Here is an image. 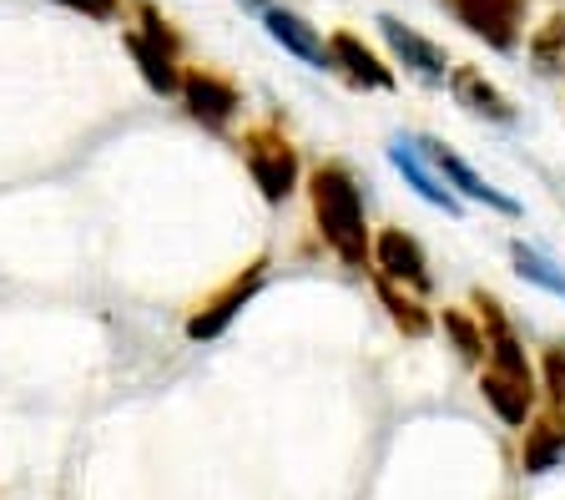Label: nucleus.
<instances>
[{"instance_id": "f257e3e1", "label": "nucleus", "mask_w": 565, "mask_h": 500, "mask_svg": "<svg viewBox=\"0 0 565 500\" xmlns=\"http://www.w3.org/2000/svg\"><path fill=\"white\" fill-rule=\"evenodd\" d=\"M308 208H313V227L323 248L353 268L369 274L374 258V233H369V213H364V188L343 162H318L308 172Z\"/></svg>"}, {"instance_id": "f03ea898", "label": "nucleus", "mask_w": 565, "mask_h": 500, "mask_svg": "<svg viewBox=\"0 0 565 500\" xmlns=\"http://www.w3.org/2000/svg\"><path fill=\"white\" fill-rule=\"evenodd\" d=\"M121 41H127V56H131V66H137L141 86L152 96H177L182 72H188L182 36H177V25L157 11L152 0H137V6H131V21L121 25Z\"/></svg>"}, {"instance_id": "7ed1b4c3", "label": "nucleus", "mask_w": 565, "mask_h": 500, "mask_svg": "<svg viewBox=\"0 0 565 500\" xmlns=\"http://www.w3.org/2000/svg\"><path fill=\"white\" fill-rule=\"evenodd\" d=\"M237 152H243L247 178H253V188H258V198L268 208H282L298 192V182H303L298 147H294V137H288L278 121H258V127H247L243 137H237Z\"/></svg>"}, {"instance_id": "20e7f679", "label": "nucleus", "mask_w": 565, "mask_h": 500, "mask_svg": "<svg viewBox=\"0 0 565 500\" xmlns=\"http://www.w3.org/2000/svg\"><path fill=\"white\" fill-rule=\"evenodd\" d=\"M273 278V263L268 258H253L247 268H237L233 278H227L217 294H207L198 304V309L188 313V323H182V333H188L192 344H212V339H223L227 329H233L237 319H243V309L253 304V298L268 288Z\"/></svg>"}, {"instance_id": "39448f33", "label": "nucleus", "mask_w": 565, "mask_h": 500, "mask_svg": "<svg viewBox=\"0 0 565 500\" xmlns=\"http://www.w3.org/2000/svg\"><path fill=\"white\" fill-rule=\"evenodd\" d=\"M439 11L465 31L484 41L494 56H515L525 46V11L530 0H439Z\"/></svg>"}, {"instance_id": "423d86ee", "label": "nucleus", "mask_w": 565, "mask_h": 500, "mask_svg": "<svg viewBox=\"0 0 565 500\" xmlns=\"http://www.w3.org/2000/svg\"><path fill=\"white\" fill-rule=\"evenodd\" d=\"M177 102L188 111L192 127L212 131V137H227L243 117V92H237L233 76L212 72V66H188L182 86H177Z\"/></svg>"}, {"instance_id": "0eeeda50", "label": "nucleus", "mask_w": 565, "mask_h": 500, "mask_svg": "<svg viewBox=\"0 0 565 500\" xmlns=\"http://www.w3.org/2000/svg\"><path fill=\"white\" fill-rule=\"evenodd\" d=\"M374 31H379V41H384V51H388V61H394V72H404V76H414L419 86H445L449 82V51L439 46V41H429L419 31V25H409L404 15H379L374 21Z\"/></svg>"}, {"instance_id": "6e6552de", "label": "nucleus", "mask_w": 565, "mask_h": 500, "mask_svg": "<svg viewBox=\"0 0 565 500\" xmlns=\"http://www.w3.org/2000/svg\"><path fill=\"white\" fill-rule=\"evenodd\" d=\"M414 142L424 147V157L435 162V172H439V178H445L449 188H455V198H459V203L490 208V213H500V217H520V213H525V208H520V198H510L505 188H494L490 178H480V172H475V167L465 162V157H459L455 147H445V142H439V137H414Z\"/></svg>"}, {"instance_id": "1a4fd4ad", "label": "nucleus", "mask_w": 565, "mask_h": 500, "mask_svg": "<svg viewBox=\"0 0 565 500\" xmlns=\"http://www.w3.org/2000/svg\"><path fill=\"white\" fill-rule=\"evenodd\" d=\"M329 76L349 82L353 92H394L399 86V72L394 61L379 56L364 36L353 31H329Z\"/></svg>"}, {"instance_id": "9d476101", "label": "nucleus", "mask_w": 565, "mask_h": 500, "mask_svg": "<svg viewBox=\"0 0 565 500\" xmlns=\"http://www.w3.org/2000/svg\"><path fill=\"white\" fill-rule=\"evenodd\" d=\"M369 274L388 278V284H404L409 294H419V298L435 288L429 253H424V243L414 238V233H404V227H384V233H374V258H369Z\"/></svg>"}, {"instance_id": "9b49d317", "label": "nucleus", "mask_w": 565, "mask_h": 500, "mask_svg": "<svg viewBox=\"0 0 565 500\" xmlns=\"http://www.w3.org/2000/svg\"><path fill=\"white\" fill-rule=\"evenodd\" d=\"M258 25L268 31V41L282 51V56L303 61L308 72H329V36H323V31H318L303 11H294V6H278V0H273L268 11L258 15Z\"/></svg>"}, {"instance_id": "f8f14e48", "label": "nucleus", "mask_w": 565, "mask_h": 500, "mask_svg": "<svg viewBox=\"0 0 565 500\" xmlns=\"http://www.w3.org/2000/svg\"><path fill=\"white\" fill-rule=\"evenodd\" d=\"M384 157H388V167H394V172L404 178V188H414V198H424V203L439 208L445 217H459V213H465V203L455 198V188L439 178L435 162L424 157V147L414 142V137H394V142L384 147Z\"/></svg>"}, {"instance_id": "ddd939ff", "label": "nucleus", "mask_w": 565, "mask_h": 500, "mask_svg": "<svg viewBox=\"0 0 565 500\" xmlns=\"http://www.w3.org/2000/svg\"><path fill=\"white\" fill-rule=\"evenodd\" d=\"M445 86H449V96H455V107L470 111L475 121H490V127H515L520 121L515 102H510V96L480 72V66H449Z\"/></svg>"}, {"instance_id": "4468645a", "label": "nucleus", "mask_w": 565, "mask_h": 500, "mask_svg": "<svg viewBox=\"0 0 565 500\" xmlns=\"http://www.w3.org/2000/svg\"><path fill=\"white\" fill-rule=\"evenodd\" d=\"M535 394H541V380H520V374L480 364V400L494 409V419H505L510 429H525V419L535 415Z\"/></svg>"}, {"instance_id": "2eb2a0df", "label": "nucleus", "mask_w": 565, "mask_h": 500, "mask_svg": "<svg viewBox=\"0 0 565 500\" xmlns=\"http://www.w3.org/2000/svg\"><path fill=\"white\" fill-rule=\"evenodd\" d=\"M565 460V409H545V415L525 419V440H520V470L525 476H551Z\"/></svg>"}, {"instance_id": "dca6fc26", "label": "nucleus", "mask_w": 565, "mask_h": 500, "mask_svg": "<svg viewBox=\"0 0 565 500\" xmlns=\"http://www.w3.org/2000/svg\"><path fill=\"white\" fill-rule=\"evenodd\" d=\"M369 278H374V294H379V304L388 309L394 329L409 333V339H424V333H435V313L424 309L419 294H409L404 284H388V278H379V274H369Z\"/></svg>"}, {"instance_id": "f3484780", "label": "nucleus", "mask_w": 565, "mask_h": 500, "mask_svg": "<svg viewBox=\"0 0 565 500\" xmlns=\"http://www.w3.org/2000/svg\"><path fill=\"white\" fill-rule=\"evenodd\" d=\"M510 263H515V274L525 278L530 288H541V294H551V298H565V268L555 258H545L535 243L515 238L510 243Z\"/></svg>"}, {"instance_id": "a211bd4d", "label": "nucleus", "mask_w": 565, "mask_h": 500, "mask_svg": "<svg viewBox=\"0 0 565 500\" xmlns=\"http://www.w3.org/2000/svg\"><path fill=\"white\" fill-rule=\"evenodd\" d=\"M525 56H530V66L541 76H551V72H561L565 66V15H551L545 25H535L525 36Z\"/></svg>"}, {"instance_id": "6ab92c4d", "label": "nucleus", "mask_w": 565, "mask_h": 500, "mask_svg": "<svg viewBox=\"0 0 565 500\" xmlns=\"http://www.w3.org/2000/svg\"><path fill=\"white\" fill-rule=\"evenodd\" d=\"M439 329H445V339L455 344V354L465 359V364H484V329L475 313L465 309H445L439 313Z\"/></svg>"}, {"instance_id": "aec40b11", "label": "nucleus", "mask_w": 565, "mask_h": 500, "mask_svg": "<svg viewBox=\"0 0 565 500\" xmlns=\"http://www.w3.org/2000/svg\"><path fill=\"white\" fill-rule=\"evenodd\" d=\"M541 390L555 409H565V344H551L541 359Z\"/></svg>"}, {"instance_id": "412c9836", "label": "nucleus", "mask_w": 565, "mask_h": 500, "mask_svg": "<svg viewBox=\"0 0 565 500\" xmlns=\"http://www.w3.org/2000/svg\"><path fill=\"white\" fill-rule=\"evenodd\" d=\"M46 6H61V11H71V15H82V21H96V25H111V21H121V0H46Z\"/></svg>"}, {"instance_id": "4be33fe9", "label": "nucleus", "mask_w": 565, "mask_h": 500, "mask_svg": "<svg viewBox=\"0 0 565 500\" xmlns=\"http://www.w3.org/2000/svg\"><path fill=\"white\" fill-rule=\"evenodd\" d=\"M237 6H243L247 15H263V11H268V6H273V0H237Z\"/></svg>"}]
</instances>
